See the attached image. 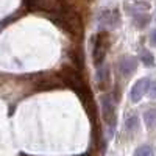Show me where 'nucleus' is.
Masks as SVG:
<instances>
[{
  "instance_id": "obj_13",
  "label": "nucleus",
  "mask_w": 156,
  "mask_h": 156,
  "mask_svg": "<svg viewBox=\"0 0 156 156\" xmlns=\"http://www.w3.org/2000/svg\"><path fill=\"white\" fill-rule=\"evenodd\" d=\"M150 95L153 97V98H156V81H153L151 84H150Z\"/></svg>"
},
{
  "instance_id": "obj_7",
  "label": "nucleus",
  "mask_w": 156,
  "mask_h": 156,
  "mask_svg": "<svg viewBox=\"0 0 156 156\" xmlns=\"http://www.w3.org/2000/svg\"><path fill=\"white\" fill-rule=\"evenodd\" d=\"M97 83H98V86H100L101 89H103V87H106V86L109 84V70H108L106 66L98 69V73H97Z\"/></svg>"
},
{
  "instance_id": "obj_3",
  "label": "nucleus",
  "mask_w": 156,
  "mask_h": 156,
  "mask_svg": "<svg viewBox=\"0 0 156 156\" xmlns=\"http://www.w3.org/2000/svg\"><path fill=\"white\" fill-rule=\"evenodd\" d=\"M101 112H103V120L105 123L114 129L115 123H117V114H115V103H114V98L109 95V94H105L101 95Z\"/></svg>"
},
{
  "instance_id": "obj_2",
  "label": "nucleus",
  "mask_w": 156,
  "mask_h": 156,
  "mask_svg": "<svg viewBox=\"0 0 156 156\" xmlns=\"http://www.w3.org/2000/svg\"><path fill=\"white\" fill-rule=\"evenodd\" d=\"M109 45H111V37L108 31H100L92 37V42H90V47H92V61L97 67L103 66Z\"/></svg>"
},
{
  "instance_id": "obj_5",
  "label": "nucleus",
  "mask_w": 156,
  "mask_h": 156,
  "mask_svg": "<svg viewBox=\"0 0 156 156\" xmlns=\"http://www.w3.org/2000/svg\"><path fill=\"white\" fill-rule=\"evenodd\" d=\"M150 78H140V80L136 81V84L131 87V92H129V97H131V101L133 103H137L140 101V98L144 97L147 92H148V89H150Z\"/></svg>"
},
{
  "instance_id": "obj_10",
  "label": "nucleus",
  "mask_w": 156,
  "mask_h": 156,
  "mask_svg": "<svg viewBox=\"0 0 156 156\" xmlns=\"http://www.w3.org/2000/svg\"><path fill=\"white\" fill-rule=\"evenodd\" d=\"M137 126H139V119H137L136 115L129 117V119L126 120V123H125V128H126V131H128V133H133V131H136Z\"/></svg>"
},
{
  "instance_id": "obj_9",
  "label": "nucleus",
  "mask_w": 156,
  "mask_h": 156,
  "mask_svg": "<svg viewBox=\"0 0 156 156\" xmlns=\"http://www.w3.org/2000/svg\"><path fill=\"white\" fill-rule=\"evenodd\" d=\"M144 122L148 129L156 126V109H148L144 112Z\"/></svg>"
},
{
  "instance_id": "obj_11",
  "label": "nucleus",
  "mask_w": 156,
  "mask_h": 156,
  "mask_svg": "<svg viewBox=\"0 0 156 156\" xmlns=\"http://www.w3.org/2000/svg\"><path fill=\"white\" fill-rule=\"evenodd\" d=\"M134 156H153V148L150 145H140L136 148Z\"/></svg>"
},
{
  "instance_id": "obj_14",
  "label": "nucleus",
  "mask_w": 156,
  "mask_h": 156,
  "mask_svg": "<svg viewBox=\"0 0 156 156\" xmlns=\"http://www.w3.org/2000/svg\"><path fill=\"white\" fill-rule=\"evenodd\" d=\"M150 44L153 45V47H156V28L151 31V34H150Z\"/></svg>"
},
{
  "instance_id": "obj_12",
  "label": "nucleus",
  "mask_w": 156,
  "mask_h": 156,
  "mask_svg": "<svg viewBox=\"0 0 156 156\" xmlns=\"http://www.w3.org/2000/svg\"><path fill=\"white\" fill-rule=\"evenodd\" d=\"M140 61L144 62L145 66H148V67L154 64V58H153V55L150 53V51H147V50H144V51L140 53Z\"/></svg>"
},
{
  "instance_id": "obj_4",
  "label": "nucleus",
  "mask_w": 156,
  "mask_h": 156,
  "mask_svg": "<svg viewBox=\"0 0 156 156\" xmlns=\"http://www.w3.org/2000/svg\"><path fill=\"white\" fill-rule=\"evenodd\" d=\"M98 22L101 27L115 28L120 25V14L117 9H103L98 14Z\"/></svg>"
},
{
  "instance_id": "obj_6",
  "label": "nucleus",
  "mask_w": 156,
  "mask_h": 156,
  "mask_svg": "<svg viewBox=\"0 0 156 156\" xmlns=\"http://www.w3.org/2000/svg\"><path fill=\"white\" fill-rule=\"evenodd\" d=\"M117 67H119V70L122 72V75L125 76H129L137 67V61L136 58L133 56H123L119 59V62H117Z\"/></svg>"
},
{
  "instance_id": "obj_1",
  "label": "nucleus",
  "mask_w": 156,
  "mask_h": 156,
  "mask_svg": "<svg viewBox=\"0 0 156 156\" xmlns=\"http://www.w3.org/2000/svg\"><path fill=\"white\" fill-rule=\"evenodd\" d=\"M51 20H53L58 27H61L64 31H67L70 36H73V37H80L81 33H83L81 17L78 16V12L75 9L67 8L64 2H61L59 8L53 12Z\"/></svg>"
},
{
  "instance_id": "obj_8",
  "label": "nucleus",
  "mask_w": 156,
  "mask_h": 156,
  "mask_svg": "<svg viewBox=\"0 0 156 156\" xmlns=\"http://www.w3.org/2000/svg\"><path fill=\"white\" fill-rule=\"evenodd\" d=\"M150 16L145 14V12H137V14H134V23L137 28H145L147 25L150 23Z\"/></svg>"
}]
</instances>
